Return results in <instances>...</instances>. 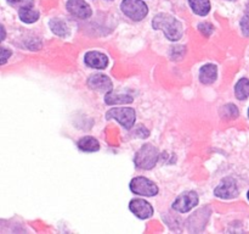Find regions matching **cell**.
<instances>
[{
	"mask_svg": "<svg viewBox=\"0 0 249 234\" xmlns=\"http://www.w3.org/2000/svg\"><path fill=\"white\" fill-rule=\"evenodd\" d=\"M152 26L155 29L163 31L164 36L169 40L177 41L179 40L184 33L181 22L178 21L174 16L169 14H158L153 17Z\"/></svg>",
	"mask_w": 249,
	"mask_h": 234,
	"instance_id": "obj_1",
	"label": "cell"
},
{
	"mask_svg": "<svg viewBox=\"0 0 249 234\" xmlns=\"http://www.w3.org/2000/svg\"><path fill=\"white\" fill-rule=\"evenodd\" d=\"M160 151L152 144H145L138 150L135 155V165L141 170H151L156 166Z\"/></svg>",
	"mask_w": 249,
	"mask_h": 234,
	"instance_id": "obj_2",
	"label": "cell"
},
{
	"mask_svg": "<svg viewBox=\"0 0 249 234\" xmlns=\"http://www.w3.org/2000/svg\"><path fill=\"white\" fill-rule=\"evenodd\" d=\"M121 9L126 17L133 21H141L148 14V7L142 0H123Z\"/></svg>",
	"mask_w": 249,
	"mask_h": 234,
	"instance_id": "obj_3",
	"label": "cell"
},
{
	"mask_svg": "<svg viewBox=\"0 0 249 234\" xmlns=\"http://www.w3.org/2000/svg\"><path fill=\"white\" fill-rule=\"evenodd\" d=\"M106 118H114L118 121L125 129H130L136 119L135 110L131 107H113L106 114Z\"/></svg>",
	"mask_w": 249,
	"mask_h": 234,
	"instance_id": "obj_4",
	"label": "cell"
},
{
	"mask_svg": "<svg viewBox=\"0 0 249 234\" xmlns=\"http://www.w3.org/2000/svg\"><path fill=\"white\" fill-rule=\"evenodd\" d=\"M130 190L134 194L142 196H155L158 194V187L156 183L145 177H136L131 179Z\"/></svg>",
	"mask_w": 249,
	"mask_h": 234,
	"instance_id": "obj_5",
	"label": "cell"
},
{
	"mask_svg": "<svg viewBox=\"0 0 249 234\" xmlns=\"http://www.w3.org/2000/svg\"><path fill=\"white\" fill-rule=\"evenodd\" d=\"M198 204V195L195 192H185L181 195L177 197L174 202H173V209L178 212H189L190 210H192L194 207L197 206Z\"/></svg>",
	"mask_w": 249,
	"mask_h": 234,
	"instance_id": "obj_6",
	"label": "cell"
},
{
	"mask_svg": "<svg viewBox=\"0 0 249 234\" xmlns=\"http://www.w3.org/2000/svg\"><path fill=\"white\" fill-rule=\"evenodd\" d=\"M214 195L220 199H232L238 195V185L233 178L228 177L214 189Z\"/></svg>",
	"mask_w": 249,
	"mask_h": 234,
	"instance_id": "obj_7",
	"label": "cell"
},
{
	"mask_svg": "<svg viewBox=\"0 0 249 234\" xmlns=\"http://www.w3.org/2000/svg\"><path fill=\"white\" fill-rule=\"evenodd\" d=\"M129 209L135 214L136 217L141 219L150 218L153 214V207L151 206L150 202L143 199H134L129 204Z\"/></svg>",
	"mask_w": 249,
	"mask_h": 234,
	"instance_id": "obj_8",
	"label": "cell"
},
{
	"mask_svg": "<svg viewBox=\"0 0 249 234\" xmlns=\"http://www.w3.org/2000/svg\"><path fill=\"white\" fill-rule=\"evenodd\" d=\"M66 7L73 16L79 19H88L91 16V7L84 0H68Z\"/></svg>",
	"mask_w": 249,
	"mask_h": 234,
	"instance_id": "obj_9",
	"label": "cell"
},
{
	"mask_svg": "<svg viewBox=\"0 0 249 234\" xmlns=\"http://www.w3.org/2000/svg\"><path fill=\"white\" fill-rule=\"evenodd\" d=\"M88 85L94 90H101V92H107L112 90V82L107 76L97 73V75H91L88 78Z\"/></svg>",
	"mask_w": 249,
	"mask_h": 234,
	"instance_id": "obj_10",
	"label": "cell"
},
{
	"mask_svg": "<svg viewBox=\"0 0 249 234\" xmlns=\"http://www.w3.org/2000/svg\"><path fill=\"white\" fill-rule=\"evenodd\" d=\"M85 63L91 68L102 70L108 65V58L99 51H89L85 54Z\"/></svg>",
	"mask_w": 249,
	"mask_h": 234,
	"instance_id": "obj_11",
	"label": "cell"
},
{
	"mask_svg": "<svg viewBox=\"0 0 249 234\" xmlns=\"http://www.w3.org/2000/svg\"><path fill=\"white\" fill-rule=\"evenodd\" d=\"M216 77H218V68L215 65L208 63V65L202 66L199 70V80L203 84H212L215 82Z\"/></svg>",
	"mask_w": 249,
	"mask_h": 234,
	"instance_id": "obj_12",
	"label": "cell"
},
{
	"mask_svg": "<svg viewBox=\"0 0 249 234\" xmlns=\"http://www.w3.org/2000/svg\"><path fill=\"white\" fill-rule=\"evenodd\" d=\"M78 148L87 153H94L100 149V144L94 136H83L78 140Z\"/></svg>",
	"mask_w": 249,
	"mask_h": 234,
	"instance_id": "obj_13",
	"label": "cell"
},
{
	"mask_svg": "<svg viewBox=\"0 0 249 234\" xmlns=\"http://www.w3.org/2000/svg\"><path fill=\"white\" fill-rule=\"evenodd\" d=\"M133 97L126 94H116V93L111 92L109 90L106 94V98H105V101L108 105H116V104H130L133 102Z\"/></svg>",
	"mask_w": 249,
	"mask_h": 234,
	"instance_id": "obj_14",
	"label": "cell"
},
{
	"mask_svg": "<svg viewBox=\"0 0 249 234\" xmlns=\"http://www.w3.org/2000/svg\"><path fill=\"white\" fill-rule=\"evenodd\" d=\"M189 4L195 14L199 15V16H206L211 11L209 0H189Z\"/></svg>",
	"mask_w": 249,
	"mask_h": 234,
	"instance_id": "obj_15",
	"label": "cell"
},
{
	"mask_svg": "<svg viewBox=\"0 0 249 234\" xmlns=\"http://www.w3.org/2000/svg\"><path fill=\"white\" fill-rule=\"evenodd\" d=\"M18 16L24 23H34L39 19L40 14L33 7H21L18 10Z\"/></svg>",
	"mask_w": 249,
	"mask_h": 234,
	"instance_id": "obj_16",
	"label": "cell"
},
{
	"mask_svg": "<svg viewBox=\"0 0 249 234\" xmlns=\"http://www.w3.org/2000/svg\"><path fill=\"white\" fill-rule=\"evenodd\" d=\"M236 98L240 100H245L249 97V79L248 78H241L235 87Z\"/></svg>",
	"mask_w": 249,
	"mask_h": 234,
	"instance_id": "obj_17",
	"label": "cell"
},
{
	"mask_svg": "<svg viewBox=\"0 0 249 234\" xmlns=\"http://www.w3.org/2000/svg\"><path fill=\"white\" fill-rule=\"evenodd\" d=\"M50 28L51 31L53 32V33L56 34V36L58 37H66L68 34V28L67 26H66V23L63 21H61V20H57V19H53L50 21Z\"/></svg>",
	"mask_w": 249,
	"mask_h": 234,
	"instance_id": "obj_18",
	"label": "cell"
},
{
	"mask_svg": "<svg viewBox=\"0 0 249 234\" xmlns=\"http://www.w3.org/2000/svg\"><path fill=\"white\" fill-rule=\"evenodd\" d=\"M238 115H240V112H238L237 106L233 104H228L220 109V116L223 117V118H226V119L237 118Z\"/></svg>",
	"mask_w": 249,
	"mask_h": 234,
	"instance_id": "obj_19",
	"label": "cell"
},
{
	"mask_svg": "<svg viewBox=\"0 0 249 234\" xmlns=\"http://www.w3.org/2000/svg\"><path fill=\"white\" fill-rule=\"evenodd\" d=\"M9 4H11L12 6H19L21 7H33L34 0H7Z\"/></svg>",
	"mask_w": 249,
	"mask_h": 234,
	"instance_id": "obj_20",
	"label": "cell"
},
{
	"mask_svg": "<svg viewBox=\"0 0 249 234\" xmlns=\"http://www.w3.org/2000/svg\"><path fill=\"white\" fill-rule=\"evenodd\" d=\"M198 29L202 32V33L204 34V36H211L212 33H213L214 31V27L212 26L211 23H207V22H204V23H199L198 24Z\"/></svg>",
	"mask_w": 249,
	"mask_h": 234,
	"instance_id": "obj_21",
	"label": "cell"
},
{
	"mask_svg": "<svg viewBox=\"0 0 249 234\" xmlns=\"http://www.w3.org/2000/svg\"><path fill=\"white\" fill-rule=\"evenodd\" d=\"M241 29H242V34L245 37H249V16H243L241 20Z\"/></svg>",
	"mask_w": 249,
	"mask_h": 234,
	"instance_id": "obj_22",
	"label": "cell"
},
{
	"mask_svg": "<svg viewBox=\"0 0 249 234\" xmlns=\"http://www.w3.org/2000/svg\"><path fill=\"white\" fill-rule=\"evenodd\" d=\"M10 56H11V51L7 50L6 48H1V61H0V63L4 65L7 61V58H10Z\"/></svg>",
	"mask_w": 249,
	"mask_h": 234,
	"instance_id": "obj_23",
	"label": "cell"
},
{
	"mask_svg": "<svg viewBox=\"0 0 249 234\" xmlns=\"http://www.w3.org/2000/svg\"><path fill=\"white\" fill-rule=\"evenodd\" d=\"M247 197H248V200H249V190H248V193H247Z\"/></svg>",
	"mask_w": 249,
	"mask_h": 234,
	"instance_id": "obj_24",
	"label": "cell"
},
{
	"mask_svg": "<svg viewBox=\"0 0 249 234\" xmlns=\"http://www.w3.org/2000/svg\"><path fill=\"white\" fill-rule=\"evenodd\" d=\"M248 116H249V109H248Z\"/></svg>",
	"mask_w": 249,
	"mask_h": 234,
	"instance_id": "obj_25",
	"label": "cell"
},
{
	"mask_svg": "<svg viewBox=\"0 0 249 234\" xmlns=\"http://www.w3.org/2000/svg\"><path fill=\"white\" fill-rule=\"evenodd\" d=\"M232 1H233V0H232Z\"/></svg>",
	"mask_w": 249,
	"mask_h": 234,
	"instance_id": "obj_26",
	"label": "cell"
}]
</instances>
